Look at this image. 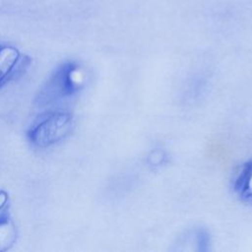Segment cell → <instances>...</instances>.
Here are the masks:
<instances>
[{
	"mask_svg": "<svg viewBox=\"0 0 252 252\" xmlns=\"http://www.w3.org/2000/svg\"><path fill=\"white\" fill-rule=\"evenodd\" d=\"M73 126L72 115L68 112H52L34 123L28 132L30 141L36 147L47 148L64 139Z\"/></svg>",
	"mask_w": 252,
	"mask_h": 252,
	"instance_id": "cell-1",
	"label": "cell"
},
{
	"mask_svg": "<svg viewBox=\"0 0 252 252\" xmlns=\"http://www.w3.org/2000/svg\"><path fill=\"white\" fill-rule=\"evenodd\" d=\"M20 56V51L14 46L0 47V85L13 72Z\"/></svg>",
	"mask_w": 252,
	"mask_h": 252,
	"instance_id": "cell-2",
	"label": "cell"
},
{
	"mask_svg": "<svg viewBox=\"0 0 252 252\" xmlns=\"http://www.w3.org/2000/svg\"><path fill=\"white\" fill-rule=\"evenodd\" d=\"M16 240V229L11 220L0 218V251L9 249Z\"/></svg>",
	"mask_w": 252,
	"mask_h": 252,
	"instance_id": "cell-3",
	"label": "cell"
},
{
	"mask_svg": "<svg viewBox=\"0 0 252 252\" xmlns=\"http://www.w3.org/2000/svg\"><path fill=\"white\" fill-rule=\"evenodd\" d=\"M8 202V194L5 191H0V211L6 206Z\"/></svg>",
	"mask_w": 252,
	"mask_h": 252,
	"instance_id": "cell-4",
	"label": "cell"
},
{
	"mask_svg": "<svg viewBox=\"0 0 252 252\" xmlns=\"http://www.w3.org/2000/svg\"><path fill=\"white\" fill-rule=\"evenodd\" d=\"M246 192L248 195L252 196V170L250 171L249 175L247 176V181H246Z\"/></svg>",
	"mask_w": 252,
	"mask_h": 252,
	"instance_id": "cell-5",
	"label": "cell"
}]
</instances>
